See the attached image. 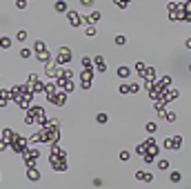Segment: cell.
I'll use <instances>...</instances> for the list:
<instances>
[{
  "label": "cell",
  "mask_w": 191,
  "mask_h": 189,
  "mask_svg": "<svg viewBox=\"0 0 191 189\" xmlns=\"http://www.w3.org/2000/svg\"><path fill=\"white\" fill-rule=\"evenodd\" d=\"M158 169L160 171H167V169H169V160H160L158 162Z\"/></svg>",
  "instance_id": "7c38bea8"
},
{
  "label": "cell",
  "mask_w": 191,
  "mask_h": 189,
  "mask_svg": "<svg viewBox=\"0 0 191 189\" xmlns=\"http://www.w3.org/2000/svg\"><path fill=\"white\" fill-rule=\"evenodd\" d=\"M85 34H87L89 38H93L96 34H98V29H96V25H87V29H85Z\"/></svg>",
  "instance_id": "ba28073f"
},
{
  "label": "cell",
  "mask_w": 191,
  "mask_h": 189,
  "mask_svg": "<svg viewBox=\"0 0 191 189\" xmlns=\"http://www.w3.org/2000/svg\"><path fill=\"white\" fill-rule=\"evenodd\" d=\"M20 58H31V49H27V47H22V49H20Z\"/></svg>",
  "instance_id": "8fae6325"
},
{
  "label": "cell",
  "mask_w": 191,
  "mask_h": 189,
  "mask_svg": "<svg viewBox=\"0 0 191 189\" xmlns=\"http://www.w3.org/2000/svg\"><path fill=\"white\" fill-rule=\"evenodd\" d=\"M9 47H11V38L3 36V38H0V49H9Z\"/></svg>",
  "instance_id": "8992f818"
},
{
  "label": "cell",
  "mask_w": 191,
  "mask_h": 189,
  "mask_svg": "<svg viewBox=\"0 0 191 189\" xmlns=\"http://www.w3.org/2000/svg\"><path fill=\"white\" fill-rule=\"evenodd\" d=\"M96 120H98L100 125H105V123L109 120V116H107V113H98V116H96Z\"/></svg>",
  "instance_id": "4fadbf2b"
},
{
  "label": "cell",
  "mask_w": 191,
  "mask_h": 189,
  "mask_svg": "<svg viewBox=\"0 0 191 189\" xmlns=\"http://www.w3.org/2000/svg\"><path fill=\"white\" fill-rule=\"evenodd\" d=\"M131 3V0H116V5L120 7V9H127V5Z\"/></svg>",
  "instance_id": "2e32d148"
},
{
  "label": "cell",
  "mask_w": 191,
  "mask_h": 189,
  "mask_svg": "<svg viewBox=\"0 0 191 189\" xmlns=\"http://www.w3.org/2000/svg\"><path fill=\"white\" fill-rule=\"evenodd\" d=\"M27 176H29V180H40V171L36 169V167H29V171H27Z\"/></svg>",
  "instance_id": "5b68a950"
},
{
  "label": "cell",
  "mask_w": 191,
  "mask_h": 189,
  "mask_svg": "<svg viewBox=\"0 0 191 189\" xmlns=\"http://www.w3.org/2000/svg\"><path fill=\"white\" fill-rule=\"evenodd\" d=\"M71 60V49H67V47H60V49L56 51V58H54V62L58 65V67H62V65H67Z\"/></svg>",
  "instance_id": "6da1fadb"
},
{
  "label": "cell",
  "mask_w": 191,
  "mask_h": 189,
  "mask_svg": "<svg viewBox=\"0 0 191 189\" xmlns=\"http://www.w3.org/2000/svg\"><path fill=\"white\" fill-rule=\"evenodd\" d=\"M91 65H93V62H91V58H89V56H85V58H82V67H85V69H91Z\"/></svg>",
  "instance_id": "9a60e30c"
},
{
  "label": "cell",
  "mask_w": 191,
  "mask_h": 189,
  "mask_svg": "<svg viewBox=\"0 0 191 189\" xmlns=\"http://www.w3.org/2000/svg\"><path fill=\"white\" fill-rule=\"evenodd\" d=\"M180 180H182V176H180L178 171H173V174H171V182H180Z\"/></svg>",
  "instance_id": "ac0fdd59"
},
{
  "label": "cell",
  "mask_w": 191,
  "mask_h": 189,
  "mask_svg": "<svg viewBox=\"0 0 191 189\" xmlns=\"http://www.w3.org/2000/svg\"><path fill=\"white\" fill-rule=\"evenodd\" d=\"M113 42H116V47H125V45H127V38H125V36H116Z\"/></svg>",
  "instance_id": "30bf717a"
},
{
  "label": "cell",
  "mask_w": 191,
  "mask_h": 189,
  "mask_svg": "<svg viewBox=\"0 0 191 189\" xmlns=\"http://www.w3.org/2000/svg\"><path fill=\"white\" fill-rule=\"evenodd\" d=\"M145 129H147L149 134H156V129H158V125H156V123H147V125H145Z\"/></svg>",
  "instance_id": "5bb4252c"
},
{
  "label": "cell",
  "mask_w": 191,
  "mask_h": 189,
  "mask_svg": "<svg viewBox=\"0 0 191 189\" xmlns=\"http://www.w3.org/2000/svg\"><path fill=\"white\" fill-rule=\"evenodd\" d=\"M80 5H82V7H91V5H93V0H80Z\"/></svg>",
  "instance_id": "ffe728a7"
},
{
  "label": "cell",
  "mask_w": 191,
  "mask_h": 189,
  "mask_svg": "<svg viewBox=\"0 0 191 189\" xmlns=\"http://www.w3.org/2000/svg\"><path fill=\"white\" fill-rule=\"evenodd\" d=\"M120 93H129V85H120Z\"/></svg>",
  "instance_id": "44dd1931"
},
{
  "label": "cell",
  "mask_w": 191,
  "mask_h": 189,
  "mask_svg": "<svg viewBox=\"0 0 191 189\" xmlns=\"http://www.w3.org/2000/svg\"><path fill=\"white\" fill-rule=\"evenodd\" d=\"M16 7H18V9H25V7H27V0H18Z\"/></svg>",
  "instance_id": "d6986e66"
},
{
  "label": "cell",
  "mask_w": 191,
  "mask_h": 189,
  "mask_svg": "<svg viewBox=\"0 0 191 189\" xmlns=\"http://www.w3.org/2000/svg\"><path fill=\"white\" fill-rule=\"evenodd\" d=\"M96 69H98L100 74L107 71V65H105V58H102V56H96Z\"/></svg>",
  "instance_id": "277c9868"
},
{
  "label": "cell",
  "mask_w": 191,
  "mask_h": 189,
  "mask_svg": "<svg viewBox=\"0 0 191 189\" xmlns=\"http://www.w3.org/2000/svg\"><path fill=\"white\" fill-rule=\"evenodd\" d=\"M129 158H131V154H129L127 149H125V151H120V160H122V162H125V160H129Z\"/></svg>",
  "instance_id": "e0dca14e"
},
{
  "label": "cell",
  "mask_w": 191,
  "mask_h": 189,
  "mask_svg": "<svg viewBox=\"0 0 191 189\" xmlns=\"http://www.w3.org/2000/svg\"><path fill=\"white\" fill-rule=\"evenodd\" d=\"M136 178L142 180V182H151L153 180V174H149V171H136Z\"/></svg>",
  "instance_id": "3957f363"
},
{
  "label": "cell",
  "mask_w": 191,
  "mask_h": 189,
  "mask_svg": "<svg viewBox=\"0 0 191 189\" xmlns=\"http://www.w3.org/2000/svg\"><path fill=\"white\" fill-rule=\"evenodd\" d=\"M56 11L58 13H65L67 11V3H65V0H56Z\"/></svg>",
  "instance_id": "52a82bcc"
},
{
  "label": "cell",
  "mask_w": 191,
  "mask_h": 189,
  "mask_svg": "<svg viewBox=\"0 0 191 189\" xmlns=\"http://www.w3.org/2000/svg\"><path fill=\"white\" fill-rule=\"evenodd\" d=\"M116 74H118V78H122V80H125V78H131V67L122 65V67H118Z\"/></svg>",
  "instance_id": "7a4b0ae2"
},
{
  "label": "cell",
  "mask_w": 191,
  "mask_h": 189,
  "mask_svg": "<svg viewBox=\"0 0 191 189\" xmlns=\"http://www.w3.org/2000/svg\"><path fill=\"white\" fill-rule=\"evenodd\" d=\"M27 36H29V34H27L25 29H20V31L16 34V40H18V42H25V40H27Z\"/></svg>",
  "instance_id": "9c48e42d"
}]
</instances>
